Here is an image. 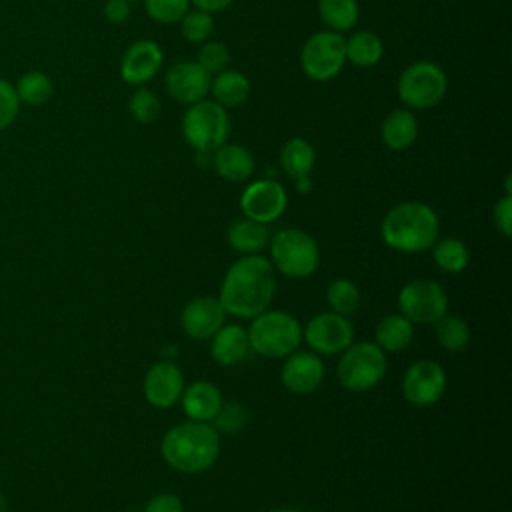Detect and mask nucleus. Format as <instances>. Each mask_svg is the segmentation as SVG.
I'll use <instances>...</instances> for the list:
<instances>
[{"instance_id":"obj_2","label":"nucleus","mask_w":512,"mask_h":512,"mask_svg":"<svg viewBox=\"0 0 512 512\" xmlns=\"http://www.w3.org/2000/svg\"><path fill=\"white\" fill-rule=\"evenodd\" d=\"M220 452V440L212 426L190 420L174 426L162 440L164 460L178 472L194 474L214 464Z\"/></svg>"},{"instance_id":"obj_22","label":"nucleus","mask_w":512,"mask_h":512,"mask_svg":"<svg viewBox=\"0 0 512 512\" xmlns=\"http://www.w3.org/2000/svg\"><path fill=\"white\" fill-rule=\"evenodd\" d=\"M182 404H184V412L192 420L206 422V420H212L222 408V396L214 384L194 382L186 388Z\"/></svg>"},{"instance_id":"obj_40","label":"nucleus","mask_w":512,"mask_h":512,"mask_svg":"<svg viewBox=\"0 0 512 512\" xmlns=\"http://www.w3.org/2000/svg\"><path fill=\"white\" fill-rule=\"evenodd\" d=\"M146 512H182V502L174 494H158L148 502Z\"/></svg>"},{"instance_id":"obj_36","label":"nucleus","mask_w":512,"mask_h":512,"mask_svg":"<svg viewBox=\"0 0 512 512\" xmlns=\"http://www.w3.org/2000/svg\"><path fill=\"white\" fill-rule=\"evenodd\" d=\"M228 62H230V52L222 42H214V40L202 42L196 64H200L208 74L222 72L228 66Z\"/></svg>"},{"instance_id":"obj_5","label":"nucleus","mask_w":512,"mask_h":512,"mask_svg":"<svg viewBox=\"0 0 512 512\" xmlns=\"http://www.w3.org/2000/svg\"><path fill=\"white\" fill-rule=\"evenodd\" d=\"M396 90L408 110H426L440 104L446 96L448 76L436 62H412L402 70Z\"/></svg>"},{"instance_id":"obj_6","label":"nucleus","mask_w":512,"mask_h":512,"mask_svg":"<svg viewBox=\"0 0 512 512\" xmlns=\"http://www.w3.org/2000/svg\"><path fill=\"white\" fill-rule=\"evenodd\" d=\"M302 340L300 324L286 312H262L248 332L250 346L262 356H286Z\"/></svg>"},{"instance_id":"obj_42","label":"nucleus","mask_w":512,"mask_h":512,"mask_svg":"<svg viewBox=\"0 0 512 512\" xmlns=\"http://www.w3.org/2000/svg\"><path fill=\"white\" fill-rule=\"evenodd\" d=\"M234 0H190V4H194L198 10H204L208 14L214 12H222L226 10Z\"/></svg>"},{"instance_id":"obj_4","label":"nucleus","mask_w":512,"mask_h":512,"mask_svg":"<svg viewBox=\"0 0 512 512\" xmlns=\"http://www.w3.org/2000/svg\"><path fill=\"white\" fill-rule=\"evenodd\" d=\"M230 134V118L226 108L214 100H200L188 106L182 116V136L186 144L198 152H212L226 144Z\"/></svg>"},{"instance_id":"obj_20","label":"nucleus","mask_w":512,"mask_h":512,"mask_svg":"<svg viewBox=\"0 0 512 512\" xmlns=\"http://www.w3.org/2000/svg\"><path fill=\"white\" fill-rule=\"evenodd\" d=\"M380 134H382V142L386 144V148L396 150V152L406 150L416 142L418 120H416L414 112H410L408 108H396V110L388 112V116L382 120Z\"/></svg>"},{"instance_id":"obj_9","label":"nucleus","mask_w":512,"mask_h":512,"mask_svg":"<svg viewBox=\"0 0 512 512\" xmlns=\"http://www.w3.org/2000/svg\"><path fill=\"white\" fill-rule=\"evenodd\" d=\"M386 372V358L378 344L360 342L346 348L338 362V378L344 388L362 392L380 382Z\"/></svg>"},{"instance_id":"obj_32","label":"nucleus","mask_w":512,"mask_h":512,"mask_svg":"<svg viewBox=\"0 0 512 512\" xmlns=\"http://www.w3.org/2000/svg\"><path fill=\"white\" fill-rule=\"evenodd\" d=\"M434 260L446 272H460L468 264V250L456 238H446L434 246Z\"/></svg>"},{"instance_id":"obj_14","label":"nucleus","mask_w":512,"mask_h":512,"mask_svg":"<svg viewBox=\"0 0 512 512\" xmlns=\"http://www.w3.org/2000/svg\"><path fill=\"white\" fill-rule=\"evenodd\" d=\"M162 62L164 52L154 40H136L122 54L120 76L126 84L144 86L160 72Z\"/></svg>"},{"instance_id":"obj_24","label":"nucleus","mask_w":512,"mask_h":512,"mask_svg":"<svg viewBox=\"0 0 512 512\" xmlns=\"http://www.w3.org/2000/svg\"><path fill=\"white\" fill-rule=\"evenodd\" d=\"M344 48H346V60L358 68L376 66L384 56V44H382L380 36L370 30L354 32L346 40Z\"/></svg>"},{"instance_id":"obj_25","label":"nucleus","mask_w":512,"mask_h":512,"mask_svg":"<svg viewBox=\"0 0 512 512\" xmlns=\"http://www.w3.org/2000/svg\"><path fill=\"white\" fill-rule=\"evenodd\" d=\"M314 162H316V152L308 140L290 138L288 142H284L280 150V166L290 178L298 180L308 176L310 170L314 168Z\"/></svg>"},{"instance_id":"obj_27","label":"nucleus","mask_w":512,"mask_h":512,"mask_svg":"<svg viewBox=\"0 0 512 512\" xmlns=\"http://www.w3.org/2000/svg\"><path fill=\"white\" fill-rule=\"evenodd\" d=\"M318 14L324 26L332 32H346L358 22L356 0H318Z\"/></svg>"},{"instance_id":"obj_33","label":"nucleus","mask_w":512,"mask_h":512,"mask_svg":"<svg viewBox=\"0 0 512 512\" xmlns=\"http://www.w3.org/2000/svg\"><path fill=\"white\" fill-rule=\"evenodd\" d=\"M180 32L188 42H194V44L206 42L210 38V34L214 32L212 14L198 10V8L188 10L180 20Z\"/></svg>"},{"instance_id":"obj_37","label":"nucleus","mask_w":512,"mask_h":512,"mask_svg":"<svg viewBox=\"0 0 512 512\" xmlns=\"http://www.w3.org/2000/svg\"><path fill=\"white\" fill-rule=\"evenodd\" d=\"M18 108H20V100H18L16 88L8 80L0 78V130L8 128L14 122Z\"/></svg>"},{"instance_id":"obj_1","label":"nucleus","mask_w":512,"mask_h":512,"mask_svg":"<svg viewBox=\"0 0 512 512\" xmlns=\"http://www.w3.org/2000/svg\"><path fill=\"white\" fill-rule=\"evenodd\" d=\"M274 290L272 264L262 256H246L228 270L220 290V304L234 316L254 318L270 306Z\"/></svg>"},{"instance_id":"obj_19","label":"nucleus","mask_w":512,"mask_h":512,"mask_svg":"<svg viewBox=\"0 0 512 512\" xmlns=\"http://www.w3.org/2000/svg\"><path fill=\"white\" fill-rule=\"evenodd\" d=\"M214 170L228 182H244L254 172V156L246 146L222 144L214 150Z\"/></svg>"},{"instance_id":"obj_38","label":"nucleus","mask_w":512,"mask_h":512,"mask_svg":"<svg viewBox=\"0 0 512 512\" xmlns=\"http://www.w3.org/2000/svg\"><path fill=\"white\" fill-rule=\"evenodd\" d=\"M216 418V426L224 432H234L244 424V410L236 404H226L218 410Z\"/></svg>"},{"instance_id":"obj_35","label":"nucleus","mask_w":512,"mask_h":512,"mask_svg":"<svg viewBox=\"0 0 512 512\" xmlns=\"http://www.w3.org/2000/svg\"><path fill=\"white\" fill-rule=\"evenodd\" d=\"M144 8L154 22L174 24L190 10V0H144Z\"/></svg>"},{"instance_id":"obj_21","label":"nucleus","mask_w":512,"mask_h":512,"mask_svg":"<svg viewBox=\"0 0 512 512\" xmlns=\"http://www.w3.org/2000/svg\"><path fill=\"white\" fill-rule=\"evenodd\" d=\"M210 92L222 108H238L250 96V80L240 70L224 68L210 80Z\"/></svg>"},{"instance_id":"obj_30","label":"nucleus","mask_w":512,"mask_h":512,"mask_svg":"<svg viewBox=\"0 0 512 512\" xmlns=\"http://www.w3.org/2000/svg\"><path fill=\"white\" fill-rule=\"evenodd\" d=\"M436 336L442 344V348L446 350H462L466 348L468 340H470V330H468V324L456 316H442L436 320Z\"/></svg>"},{"instance_id":"obj_34","label":"nucleus","mask_w":512,"mask_h":512,"mask_svg":"<svg viewBox=\"0 0 512 512\" xmlns=\"http://www.w3.org/2000/svg\"><path fill=\"white\" fill-rule=\"evenodd\" d=\"M128 110H130V114H132V118H134L136 122H140V124H150V122H154V120L160 116L162 104H160L158 96H156L150 88L140 86V88L132 94V98H130V102H128Z\"/></svg>"},{"instance_id":"obj_8","label":"nucleus","mask_w":512,"mask_h":512,"mask_svg":"<svg viewBox=\"0 0 512 512\" xmlns=\"http://www.w3.org/2000/svg\"><path fill=\"white\" fill-rule=\"evenodd\" d=\"M270 250L278 270L290 278H304L316 270L318 248L304 230L286 228L276 232Z\"/></svg>"},{"instance_id":"obj_41","label":"nucleus","mask_w":512,"mask_h":512,"mask_svg":"<svg viewBox=\"0 0 512 512\" xmlns=\"http://www.w3.org/2000/svg\"><path fill=\"white\" fill-rule=\"evenodd\" d=\"M104 16H106V20H110L114 24H120V22L128 20L130 2H126V0H108L104 4Z\"/></svg>"},{"instance_id":"obj_45","label":"nucleus","mask_w":512,"mask_h":512,"mask_svg":"<svg viewBox=\"0 0 512 512\" xmlns=\"http://www.w3.org/2000/svg\"><path fill=\"white\" fill-rule=\"evenodd\" d=\"M126 2H136V0H126Z\"/></svg>"},{"instance_id":"obj_28","label":"nucleus","mask_w":512,"mask_h":512,"mask_svg":"<svg viewBox=\"0 0 512 512\" xmlns=\"http://www.w3.org/2000/svg\"><path fill=\"white\" fill-rule=\"evenodd\" d=\"M228 242L238 252L254 254L268 244V230L264 228V224L250 218L238 220L228 230Z\"/></svg>"},{"instance_id":"obj_31","label":"nucleus","mask_w":512,"mask_h":512,"mask_svg":"<svg viewBox=\"0 0 512 512\" xmlns=\"http://www.w3.org/2000/svg\"><path fill=\"white\" fill-rule=\"evenodd\" d=\"M328 304L332 306V310L340 316H348L354 314L358 304H360V292L358 288L350 282V280H336L328 286L326 292Z\"/></svg>"},{"instance_id":"obj_43","label":"nucleus","mask_w":512,"mask_h":512,"mask_svg":"<svg viewBox=\"0 0 512 512\" xmlns=\"http://www.w3.org/2000/svg\"><path fill=\"white\" fill-rule=\"evenodd\" d=\"M0 512H8V504H6V498L2 492H0Z\"/></svg>"},{"instance_id":"obj_18","label":"nucleus","mask_w":512,"mask_h":512,"mask_svg":"<svg viewBox=\"0 0 512 512\" xmlns=\"http://www.w3.org/2000/svg\"><path fill=\"white\" fill-rule=\"evenodd\" d=\"M322 376H324V366L320 358L308 352L290 356L282 368V382L294 394L314 392L320 386Z\"/></svg>"},{"instance_id":"obj_44","label":"nucleus","mask_w":512,"mask_h":512,"mask_svg":"<svg viewBox=\"0 0 512 512\" xmlns=\"http://www.w3.org/2000/svg\"><path fill=\"white\" fill-rule=\"evenodd\" d=\"M272 512H302V510H292V508H280V510H272Z\"/></svg>"},{"instance_id":"obj_17","label":"nucleus","mask_w":512,"mask_h":512,"mask_svg":"<svg viewBox=\"0 0 512 512\" xmlns=\"http://www.w3.org/2000/svg\"><path fill=\"white\" fill-rule=\"evenodd\" d=\"M182 372L170 362L154 364L144 378V394L158 408L172 406L182 394Z\"/></svg>"},{"instance_id":"obj_11","label":"nucleus","mask_w":512,"mask_h":512,"mask_svg":"<svg viewBox=\"0 0 512 512\" xmlns=\"http://www.w3.org/2000/svg\"><path fill=\"white\" fill-rule=\"evenodd\" d=\"M240 208L254 222H272L286 208V190L276 180H256L242 192Z\"/></svg>"},{"instance_id":"obj_7","label":"nucleus","mask_w":512,"mask_h":512,"mask_svg":"<svg viewBox=\"0 0 512 512\" xmlns=\"http://www.w3.org/2000/svg\"><path fill=\"white\" fill-rule=\"evenodd\" d=\"M346 38L340 32L324 30L312 34L300 52V66L310 80L328 82L336 78L346 64Z\"/></svg>"},{"instance_id":"obj_13","label":"nucleus","mask_w":512,"mask_h":512,"mask_svg":"<svg viewBox=\"0 0 512 512\" xmlns=\"http://www.w3.org/2000/svg\"><path fill=\"white\" fill-rule=\"evenodd\" d=\"M446 388V376L440 364L432 360H420L412 364L402 382V390L408 402L416 406H430L434 404Z\"/></svg>"},{"instance_id":"obj_16","label":"nucleus","mask_w":512,"mask_h":512,"mask_svg":"<svg viewBox=\"0 0 512 512\" xmlns=\"http://www.w3.org/2000/svg\"><path fill=\"white\" fill-rule=\"evenodd\" d=\"M224 306L212 296H200L186 304L182 312V328L188 336L204 340L214 336L224 324Z\"/></svg>"},{"instance_id":"obj_15","label":"nucleus","mask_w":512,"mask_h":512,"mask_svg":"<svg viewBox=\"0 0 512 512\" xmlns=\"http://www.w3.org/2000/svg\"><path fill=\"white\" fill-rule=\"evenodd\" d=\"M352 338V324L336 312L318 314L306 326V342L322 354H336L346 350L352 344Z\"/></svg>"},{"instance_id":"obj_3","label":"nucleus","mask_w":512,"mask_h":512,"mask_svg":"<svg viewBox=\"0 0 512 512\" xmlns=\"http://www.w3.org/2000/svg\"><path fill=\"white\" fill-rule=\"evenodd\" d=\"M438 234V218L424 202H402L382 220V238L402 252H422L430 248Z\"/></svg>"},{"instance_id":"obj_23","label":"nucleus","mask_w":512,"mask_h":512,"mask_svg":"<svg viewBox=\"0 0 512 512\" xmlns=\"http://www.w3.org/2000/svg\"><path fill=\"white\" fill-rule=\"evenodd\" d=\"M212 356L222 366H232L248 356V334L240 326H224L214 334Z\"/></svg>"},{"instance_id":"obj_39","label":"nucleus","mask_w":512,"mask_h":512,"mask_svg":"<svg viewBox=\"0 0 512 512\" xmlns=\"http://www.w3.org/2000/svg\"><path fill=\"white\" fill-rule=\"evenodd\" d=\"M494 222L498 226V230L504 236L512 234V198L510 194H506L504 198H500L494 206Z\"/></svg>"},{"instance_id":"obj_29","label":"nucleus","mask_w":512,"mask_h":512,"mask_svg":"<svg viewBox=\"0 0 512 512\" xmlns=\"http://www.w3.org/2000/svg\"><path fill=\"white\" fill-rule=\"evenodd\" d=\"M52 92H54V86H52L50 76L44 74V72H38V70L26 72L18 80V86H16L18 100H22V102H26L30 106L44 104L46 100H50Z\"/></svg>"},{"instance_id":"obj_12","label":"nucleus","mask_w":512,"mask_h":512,"mask_svg":"<svg viewBox=\"0 0 512 512\" xmlns=\"http://www.w3.org/2000/svg\"><path fill=\"white\" fill-rule=\"evenodd\" d=\"M210 74L192 60H182L168 68L164 76L166 92L182 104H194L208 96L210 92Z\"/></svg>"},{"instance_id":"obj_10","label":"nucleus","mask_w":512,"mask_h":512,"mask_svg":"<svg viewBox=\"0 0 512 512\" xmlns=\"http://www.w3.org/2000/svg\"><path fill=\"white\" fill-rule=\"evenodd\" d=\"M398 306L402 316L410 322L430 324L446 314L448 300L440 284L430 280H412L400 290Z\"/></svg>"},{"instance_id":"obj_26","label":"nucleus","mask_w":512,"mask_h":512,"mask_svg":"<svg viewBox=\"0 0 512 512\" xmlns=\"http://www.w3.org/2000/svg\"><path fill=\"white\" fill-rule=\"evenodd\" d=\"M414 336L412 322L402 314H390L384 320H380L376 328V340L382 350L398 352L404 350Z\"/></svg>"}]
</instances>
